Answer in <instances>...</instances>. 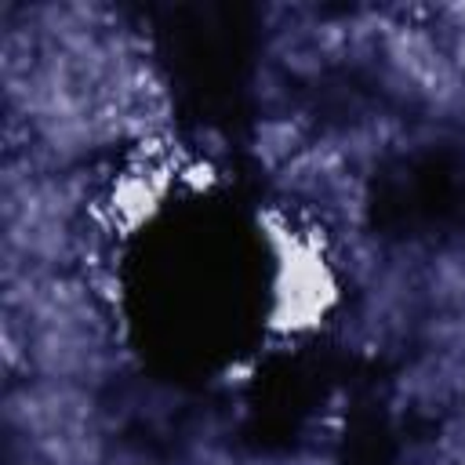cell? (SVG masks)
Instances as JSON below:
<instances>
[{
    "mask_svg": "<svg viewBox=\"0 0 465 465\" xmlns=\"http://www.w3.org/2000/svg\"><path fill=\"white\" fill-rule=\"evenodd\" d=\"M160 200V185L149 178V171H131L113 189V214H120L127 225H138Z\"/></svg>",
    "mask_w": 465,
    "mask_h": 465,
    "instance_id": "obj_1",
    "label": "cell"
}]
</instances>
